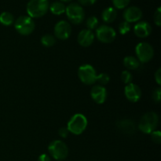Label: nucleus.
<instances>
[{
	"mask_svg": "<svg viewBox=\"0 0 161 161\" xmlns=\"http://www.w3.org/2000/svg\"><path fill=\"white\" fill-rule=\"evenodd\" d=\"M49 6V0H30L27 4L26 10L28 17L39 18L47 14Z\"/></svg>",
	"mask_w": 161,
	"mask_h": 161,
	"instance_id": "1",
	"label": "nucleus"
},
{
	"mask_svg": "<svg viewBox=\"0 0 161 161\" xmlns=\"http://www.w3.org/2000/svg\"><path fill=\"white\" fill-rule=\"evenodd\" d=\"M87 119L84 115L76 113L71 117L67 124V129L70 133L80 135L83 133L87 127Z\"/></svg>",
	"mask_w": 161,
	"mask_h": 161,
	"instance_id": "2",
	"label": "nucleus"
},
{
	"mask_svg": "<svg viewBox=\"0 0 161 161\" xmlns=\"http://www.w3.org/2000/svg\"><path fill=\"white\" fill-rule=\"evenodd\" d=\"M159 123V116L154 112L146 113L140 119L138 129L145 134H151L156 130Z\"/></svg>",
	"mask_w": 161,
	"mask_h": 161,
	"instance_id": "3",
	"label": "nucleus"
},
{
	"mask_svg": "<svg viewBox=\"0 0 161 161\" xmlns=\"http://www.w3.org/2000/svg\"><path fill=\"white\" fill-rule=\"evenodd\" d=\"M65 14L69 20L74 25H80L84 20V9L79 3H72L66 6Z\"/></svg>",
	"mask_w": 161,
	"mask_h": 161,
	"instance_id": "4",
	"label": "nucleus"
},
{
	"mask_svg": "<svg viewBox=\"0 0 161 161\" xmlns=\"http://www.w3.org/2000/svg\"><path fill=\"white\" fill-rule=\"evenodd\" d=\"M14 28L19 34L28 36L33 32L36 25L31 17L28 16H20L14 21Z\"/></svg>",
	"mask_w": 161,
	"mask_h": 161,
	"instance_id": "5",
	"label": "nucleus"
},
{
	"mask_svg": "<svg viewBox=\"0 0 161 161\" xmlns=\"http://www.w3.org/2000/svg\"><path fill=\"white\" fill-rule=\"evenodd\" d=\"M49 153L55 160H63L69 155V149L64 142L61 140H54L51 142L48 146Z\"/></svg>",
	"mask_w": 161,
	"mask_h": 161,
	"instance_id": "6",
	"label": "nucleus"
},
{
	"mask_svg": "<svg viewBox=\"0 0 161 161\" xmlns=\"http://www.w3.org/2000/svg\"><path fill=\"white\" fill-rule=\"evenodd\" d=\"M97 72L91 64H83L78 69V76L80 81L86 85H92L97 80Z\"/></svg>",
	"mask_w": 161,
	"mask_h": 161,
	"instance_id": "7",
	"label": "nucleus"
},
{
	"mask_svg": "<svg viewBox=\"0 0 161 161\" xmlns=\"http://www.w3.org/2000/svg\"><path fill=\"white\" fill-rule=\"evenodd\" d=\"M137 59L140 63H147L153 59L154 56L153 47L148 42H139L135 47Z\"/></svg>",
	"mask_w": 161,
	"mask_h": 161,
	"instance_id": "8",
	"label": "nucleus"
},
{
	"mask_svg": "<svg viewBox=\"0 0 161 161\" xmlns=\"http://www.w3.org/2000/svg\"><path fill=\"white\" fill-rule=\"evenodd\" d=\"M96 37L103 43H111L116 37V32L112 27L101 25L96 29Z\"/></svg>",
	"mask_w": 161,
	"mask_h": 161,
	"instance_id": "9",
	"label": "nucleus"
},
{
	"mask_svg": "<svg viewBox=\"0 0 161 161\" xmlns=\"http://www.w3.org/2000/svg\"><path fill=\"white\" fill-rule=\"evenodd\" d=\"M72 34V26L66 20H60L54 26V36L58 39L65 40Z\"/></svg>",
	"mask_w": 161,
	"mask_h": 161,
	"instance_id": "10",
	"label": "nucleus"
},
{
	"mask_svg": "<svg viewBox=\"0 0 161 161\" xmlns=\"http://www.w3.org/2000/svg\"><path fill=\"white\" fill-rule=\"evenodd\" d=\"M124 94L127 100L135 103V102H138L141 98L142 90L138 85L130 83L125 86Z\"/></svg>",
	"mask_w": 161,
	"mask_h": 161,
	"instance_id": "11",
	"label": "nucleus"
},
{
	"mask_svg": "<svg viewBox=\"0 0 161 161\" xmlns=\"http://www.w3.org/2000/svg\"><path fill=\"white\" fill-rule=\"evenodd\" d=\"M142 11L138 6H130L127 7V9L124 10V18L125 21L130 23H134V22H137L140 20L142 17Z\"/></svg>",
	"mask_w": 161,
	"mask_h": 161,
	"instance_id": "12",
	"label": "nucleus"
},
{
	"mask_svg": "<svg viewBox=\"0 0 161 161\" xmlns=\"http://www.w3.org/2000/svg\"><path fill=\"white\" fill-rule=\"evenodd\" d=\"M91 96L93 100L97 104H103L107 98V91L103 86L97 85L93 86L91 91Z\"/></svg>",
	"mask_w": 161,
	"mask_h": 161,
	"instance_id": "13",
	"label": "nucleus"
},
{
	"mask_svg": "<svg viewBox=\"0 0 161 161\" xmlns=\"http://www.w3.org/2000/svg\"><path fill=\"white\" fill-rule=\"evenodd\" d=\"M152 26L147 21L138 22L134 27V32L138 38H146L152 32Z\"/></svg>",
	"mask_w": 161,
	"mask_h": 161,
	"instance_id": "14",
	"label": "nucleus"
},
{
	"mask_svg": "<svg viewBox=\"0 0 161 161\" xmlns=\"http://www.w3.org/2000/svg\"><path fill=\"white\" fill-rule=\"evenodd\" d=\"M94 35L92 31L88 29H83L79 33L77 41L80 46L83 47H88L94 42Z\"/></svg>",
	"mask_w": 161,
	"mask_h": 161,
	"instance_id": "15",
	"label": "nucleus"
},
{
	"mask_svg": "<svg viewBox=\"0 0 161 161\" xmlns=\"http://www.w3.org/2000/svg\"><path fill=\"white\" fill-rule=\"evenodd\" d=\"M117 127H119V130L125 134H133L135 130V124L132 120L130 119H123L118 122Z\"/></svg>",
	"mask_w": 161,
	"mask_h": 161,
	"instance_id": "16",
	"label": "nucleus"
},
{
	"mask_svg": "<svg viewBox=\"0 0 161 161\" xmlns=\"http://www.w3.org/2000/svg\"><path fill=\"white\" fill-rule=\"evenodd\" d=\"M117 17V11L113 7H107L102 11V18L105 23H112Z\"/></svg>",
	"mask_w": 161,
	"mask_h": 161,
	"instance_id": "17",
	"label": "nucleus"
},
{
	"mask_svg": "<svg viewBox=\"0 0 161 161\" xmlns=\"http://www.w3.org/2000/svg\"><path fill=\"white\" fill-rule=\"evenodd\" d=\"M124 64L127 69L135 70V69H138L140 66V62L135 57L127 56L124 59Z\"/></svg>",
	"mask_w": 161,
	"mask_h": 161,
	"instance_id": "18",
	"label": "nucleus"
},
{
	"mask_svg": "<svg viewBox=\"0 0 161 161\" xmlns=\"http://www.w3.org/2000/svg\"><path fill=\"white\" fill-rule=\"evenodd\" d=\"M65 8L66 6L61 1L54 2L49 6L50 12L54 15H61V14L65 13Z\"/></svg>",
	"mask_w": 161,
	"mask_h": 161,
	"instance_id": "19",
	"label": "nucleus"
},
{
	"mask_svg": "<svg viewBox=\"0 0 161 161\" xmlns=\"http://www.w3.org/2000/svg\"><path fill=\"white\" fill-rule=\"evenodd\" d=\"M0 23L5 26H10L14 23V17L9 12H3L0 14Z\"/></svg>",
	"mask_w": 161,
	"mask_h": 161,
	"instance_id": "20",
	"label": "nucleus"
},
{
	"mask_svg": "<svg viewBox=\"0 0 161 161\" xmlns=\"http://www.w3.org/2000/svg\"><path fill=\"white\" fill-rule=\"evenodd\" d=\"M55 42H56V39H55L54 36L52 35L47 34L41 38V43L46 47H52L54 45Z\"/></svg>",
	"mask_w": 161,
	"mask_h": 161,
	"instance_id": "21",
	"label": "nucleus"
},
{
	"mask_svg": "<svg viewBox=\"0 0 161 161\" xmlns=\"http://www.w3.org/2000/svg\"><path fill=\"white\" fill-rule=\"evenodd\" d=\"M98 19L95 17V16H91V17H88L86 20V26L88 30H92L97 28V27L98 26Z\"/></svg>",
	"mask_w": 161,
	"mask_h": 161,
	"instance_id": "22",
	"label": "nucleus"
},
{
	"mask_svg": "<svg viewBox=\"0 0 161 161\" xmlns=\"http://www.w3.org/2000/svg\"><path fill=\"white\" fill-rule=\"evenodd\" d=\"M113 6L118 9H122L127 7L130 0H112Z\"/></svg>",
	"mask_w": 161,
	"mask_h": 161,
	"instance_id": "23",
	"label": "nucleus"
},
{
	"mask_svg": "<svg viewBox=\"0 0 161 161\" xmlns=\"http://www.w3.org/2000/svg\"><path fill=\"white\" fill-rule=\"evenodd\" d=\"M118 29H119V32L121 35H126L130 31V25L127 21H122L119 25Z\"/></svg>",
	"mask_w": 161,
	"mask_h": 161,
	"instance_id": "24",
	"label": "nucleus"
},
{
	"mask_svg": "<svg viewBox=\"0 0 161 161\" xmlns=\"http://www.w3.org/2000/svg\"><path fill=\"white\" fill-rule=\"evenodd\" d=\"M132 80H133L132 74L128 70L123 71L122 73H121V80L123 81V83L127 85L131 83Z\"/></svg>",
	"mask_w": 161,
	"mask_h": 161,
	"instance_id": "25",
	"label": "nucleus"
},
{
	"mask_svg": "<svg viewBox=\"0 0 161 161\" xmlns=\"http://www.w3.org/2000/svg\"><path fill=\"white\" fill-rule=\"evenodd\" d=\"M110 77L107 73H100L97 75V80L96 82H98L101 86L105 85L109 82Z\"/></svg>",
	"mask_w": 161,
	"mask_h": 161,
	"instance_id": "26",
	"label": "nucleus"
},
{
	"mask_svg": "<svg viewBox=\"0 0 161 161\" xmlns=\"http://www.w3.org/2000/svg\"><path fill=\"white\" fill-rule=\"evenodd\" d=\"M151 138L153 142L156 144H160L161 143V132L160 130H154L151 133Z\"/></svg>",
	"mask_w": 161,
	"mask_h": 161,
	"instance_id": "27",
	"label": "nucleus"
},
{
	"mask_svg": "<svg viewBox=\"0 0 161 161\" xmlns=\"http://www.w3.org/2000/svg\"><path fill=\"white\" fill-rule=\"evenodd\" d=\"M153 99L155 102H160V99H161V89L160 87H157V89L154 90L153 91V94H152Z\"/></svg>",
	"mask_w": 161,
	"mask_h": 161,
	"instance_id": "28",
	"label": "nucleus"
},
{
	"mask_svg": "<svg viewBox=\"0 0 161 161\" xmlns=\"http://www.w3.org/2000/svg\"><path fill=\"white\" fill-rule=\"evenodd\" d=\"M154 22L158 27L161 25V8L158 7L154 14Z\"/></svg>",
	"mask_w": 161,
	"mask_h": 161,
	"instance_id": "29",
	"label": "nucleus"
},
{
	"mask_svg": "<svg viewBox=\"0 0 161 161\" xmlns=\"http://www.w3.org/2000/svg\"><path fill=\"white\" fill-rule=\"evenodd\" d=\"M69 131L68 130L67 127H61V128H60L59 130H58V135H59V136H61V138H67L68 135H69Z\"/></svg>",
	"mask_w": 161,
	"mask_h": 161,
	"instance_id": "30",
	"label": "nucleus"
},
{
	"mask_svg": "<svg viewBox=\"0 0 161 161\" xmlns=\"http://www.w3.org/2000/svg\"><path fill=\"white\" fill-rule=\"evenodd\" d=\"M80 5H83V6H91L94 5V3L97 2V0H78Z\"/></svg>",
	"mask_w": 161,
	"mask_h": 161,
	"instance_id": "31",
	"label": "nucleus"
},
{
	"mask_svg": "<svg viewBox=\"0 0 161 161\" xmlns=\"http://www.w3.org/2000/svg\"><path fill=\"white\" fill-rule=\"evenodd\" d=\"M155 80L159 86L161 85V69H158L155 72Z\"/></svg>",
	"mask_w": 161,
	"mask_h": 161,
	"instance_id": "32",
	"label": "nucleus"
},
{
	"mask_svg": "<svg viewBox=\"0 0 161 161\" xmlns=\"http://www.w3.org/2000/svg\"><path fill=\"white\" fill-rule=\"evenodd\" d=\"M38 161H51L50 156L47 155V154H42L38 158Z\"/></svg>",
	"mask_w": 161,
	"mask_h": 161,
	"instance_id": "33",
	"label": "nucleus"
},
{
	"mask_svg": "<svg viewBox=\"0 0 161 161\" xmlns=\"http://www.w3.org/2000/svg\"><path fill=\"white\" fill-rule=\"evenodd\" d=\"M71 1H72V0H61V2H64V3H69Z\"/></svg>",
	"mask_w": 161,
	"mask_h": 161,
	"instance_id": "34",
	"label": "nucleus"
},
{
	"mask_svg": "<svg viewBox=\"0 0 161 161\" xmlns=\"http://www.w3.org/2000/svg\"><path fill=\"white\" fill-rule=\"evenodd\" d=\"M59 161H62V160H59Z\"/></svg>",
	"mask_w": 161,
	"mask_h": 161,
	"instance_id": "35",
	"label": "nucleus"
}]
</instances>
